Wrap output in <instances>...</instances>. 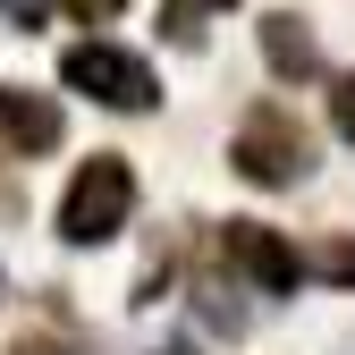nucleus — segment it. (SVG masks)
I'll list each match as a JSON object with an SVG mask.
<instances>
[{
	"label": "nucleus",
	"instance_id": "f257e3e1",
	"mask_svg": "<svg viewBox=\"0 0 355 355\" xmlns=\"http://www.w3.org/2000/svg\"><path fill=\"white\" fill-rule=\"evenodd\" d=\"M127 211H136V169L119 153H94L68 178V195H60V237L68 245H110L127 229Z\"/></svg>",
	"mask_w": 355,
	"mask_h": 355
},
{
	"label": "nucleus",
	"instance_id": "f03ea898",
	"mask_svg": "<svg viewBox=\"0 0 355 355\" xmlns=\"http://www.w3.org/2000/svg\"><path fill=\"white\" fill-rule=\"evenodd\" d=\"M229 161L254 187H304V178H313V136H304V119H288L279 102H262V110H245Z\"/></svg>",
	"mask_w": 355,
	"mask_h": 355
},
{
	"label": "nucleus",
	"instance_id": "7ed1b4c3",
	"mask_svg": "<svg viewBox=\"0 0 355 355\" xmlns=\"http://www.w3.org/2000/svg\"><path fill=\"white\" fill-rule=\"evenodd\" d=\"M60 76L76 85V94H94L102 110H153L161 102V85L136 51H119V42H76V51L60 60Z\"/></svg>",
	"mask_w": 355,
	"mask_h": 355
},
{
	"label": "nucleus",
	"instance_id": "20e7f679",
	"mask_svg": "<svg viewBox=\"0 0 355 355\" xmlns=\"http://www.w3.org/2000/svg\"><path fill=\"white\" fill-rule=\"evenodd\" d=\"M220 245H229V262H237V271H254L271 296H288V288L304 279V254H296L279 229H262V220H229V237H220Z\"/></svg>",
	"mask_w": 355,
	"mask_h": 355
},
{
	"label": "nucleus",
	"instance_id": "39448f33",
	"mask_svg": "<svg viewBox=\"0 0 355 355\" xmlns=\"http://www.w3.org/2000/svg\"><path fill=\"white\" fill-rule=\"evenodd\" d=\"M60 136H68V119H60L51 94H17V85H0V153L34 161V153H51Z\"/></svg>",
	"mask_w": 355,
	"mask_h": 355
},
{
	"label": "nucleus",
	"instance_id": "423d86ee",
	"mask_svg": "<svg viewBox=\"0 0 355 355\" xmlns=\"http://www.w3.org/2000/svg\"><path fill=\"white\" fill-rule=\"evenodd\" d=\"M262 60H271L279 76H313L322 68V42H313V26H304L296 9H271V17H262Z\"/></svg>",
	"mask_w": 355,
	"mask_h": 355
},
{
	"label": "nucleus",
	"instance_id": "0eeeda50",
	"mask_svg": "<svg viewBox=\"0 0 355 355\" xmlns=\"http://www.w3.org/2000/svg\"><path fill=\"white\" fill-rule=\"evenodd\" d=\"M220 9H237V0H161V26H169L178 42H195L203 17H220Z\"/></svg>",
	"mask_w": 355,
	"mask_h": 355
},
{
	"label": "nucleus",
	"instance_id": "6e6552de",
	"mask_svg": "<svg viewBox=\"0 0 355 355\" xmlns=\"http://www.w3.org/2000/svg\"><path fill=\"white\" fill-rule=\"evenodd\" d=\"M330 127L355 144V76H338V85H330Z\"/></svg>",
	"mask_w": 355,
	"mask_h": 355
},
{
	"label": "nucleus",
	"instance_id": "1a4fd4ad",
	"mask_svg": "<svg viewBox=\"0 0 355 355\" xmlns=\"http://www.w3.org/2000/svg\"><path fill=\"white\" fill-rule=\"evenodd\" d=\"M313 271H330V279H347V288H355V245H347V237H338V245H322V254H313Z\"/></svg>",
	"mask_w": 355,
	"mask_h": 355
},
{
	"label": "nucleus",
	"instance_id": "9d476101",
	"mask_svg": "<svg viewBox=\"0 0 355 355\" xmlns=\"http://www.w3.org/2000/svg\"><path fill=\"white\" fill-rule=\"evenodd\" d=\"M60 9H68V17H76V26H110V17H119V9H127V0H60Z\"/></svg>",
	"mask_w": 355,
	"mask_h": 355
},
{
	"label": "nucleus",
	"instance_id": "9b49d317",
	"mask_svg": "<svg viewBox=\"0 0 355 355\" xmlns=\"http://www.w3.org/2000/svg\"><path fill=\"white\" fill-rule=\"evenodd\" d=\"M17 355H68V347H60V338H42V330H26V338H17Z\"/></svg>",
	"mask_w": 355,
	"mask_h": 355
},
{
	"label": "nucleus",
	"instance_id": "f8f14e48",
	"mask_svg": "<svg viewBox=\"0 0 355 355\" xmlns=\"http://www.w3.org/2000/svg\"><path fill=\"white\" fill-rule=\"evenodd\" d=\"M9 9H17V17H26V26H34V17H42V0H9Z\"/></svg>",
	"mask_w": 355,
	"mask_h": 355
},
{
	"label": "nucleus",
	"instance_id": "ddd939ff",
	"mask_svg": "<svg viewBox=\"0 0 355 355\" xmlns=\"http://www.w3.org/2000/svg\"><path fill=\"white\" fill-rule=\"evenodd\" d=\"M161 355H195V347H161Z\"/></svg>",
	"mask_w": 355,
	"mask_h": 355
}]
</instances>
